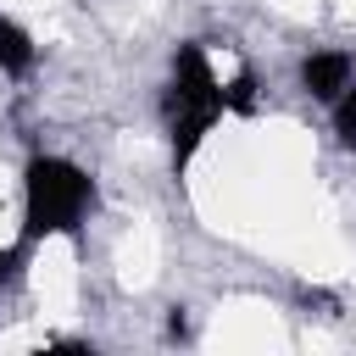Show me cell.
I'll list each match as a JSON object with an SVG mask.
<instances>
[{
    "instance_id": "obj_1",
    "label": "cell",
    "mask_w": 356,
    "mask_h": 356,
    "mask_svg": "<svg viewBox=\"0 0 356 356\" xmlns=\"http://www.w3.org/2000/svg\"><path fill=\"white\" fill-rule=\"evenodd\" d=\"M95 211V178L67 156H28L22 167V239L39 245L50 234L78 239Z\"/></svg>"
},
{
    "instance_id": "obj_2",
    "label": "cell",
    "mask_w": 356,
    "mask_h": 356,
    "mask_svg": "<svg viewBox=\"0 0 356 356\" xmlns=\"http://www.w3.org/2000/svg\"><path fill=\"white\" fill-rule=\"evenodd\" d=\"M161 111H167V128H172V178H184L200 139L228 111V89L217 83V72H211V61L195 39L178 44V56H172V83L161 95Z\"/></svg>"
},
{
    "instance_id": "obj_3",
    "label": "cell",
    "mask_w": 356,
    "mask_h": 356,
    "mask_svg": "<svg viewBox=\"0 0 356 356\" xmlns=\"http://www.w3.org/2000/svg\"><path fill=\"white\" fill-rule=\"evenodd\" d=\"M350 78H356V61H350L345 50H312V56L300 61V89H306L312 100H339V95L350 89Z\"/></svg>"
},
{
    "instance_id": "obj_4",
    "label": "cell",
    "mask_w": 356,
    "mask_h": 356,
    "mask_svg": "<svg viewBox=\"0 0 356 356\" xmlns=\"http://www.w3.org/2000/svg\"><path fill=\"white\" fill-rule=\"evenodd\" d=\"M33 61H39V50H33L28 28H22V22H11V17L0 11V72L22 78V72H33Z\"/></svg>"
},
{
    "instance_id": "obj_5",
    "label": "cell",
    "mask_w": 356,
    "mask_h": 356,
    "mask_svg": "<svg viewBox=\"0 0 356 356\" xmlns=\"http://www.w3.org/2000/svg\"><path fill=\"white\" fill-rule=\"evenodd\" d=\"M334 134H339V145H345V150H356V83L334 100Z\"/></svg>"
},
{
    "instance_id": "obj_6",
    "label": "cell",
    "mask_w": 356,
    "mask_h": 356,
    "mask_svg": "<svg viewBox=\"0 0 356 356\" xmlns=\"http://www.w3.org/2000/svg\"><path fill=\"white\" fill-rule=\"evenodd\" d=\"M222 89H228V111H250V106H256V95H250V89H256V83H250V72H239V78H234V83H222Z\"/></svg>"
},
{
    "instance_id": "obj_7",
    "label": "cell",
    "mask_w": 356,
    "mask_h": 356,
    "mask_svg": "<svg viewBox=\"0 0 356 356\" xmlns=\"http://www.w3.org/2000/svg\"><path fill=\"white\" fill-rule=\"evenodd\" d=\"M22 261H28V239H17V245H6V250H0V284H11V278L22 273Z\"/></svg>"
},
{
    "instance_id": "obj_8",
    "label": "cell",
    "mask_w": 356,
    "mask_h": 356,
    "mask_svg": "<svg viewBox=\"0 0 356 356\" xmlns=\"http://www.w3.org/2000/svg\"><path fill=\"white\" fill-rule=\"evenodd\" d=\"M167 334H172V339H189V317L172 312V317H167Z\"/></svg>"
}]
</instances>
